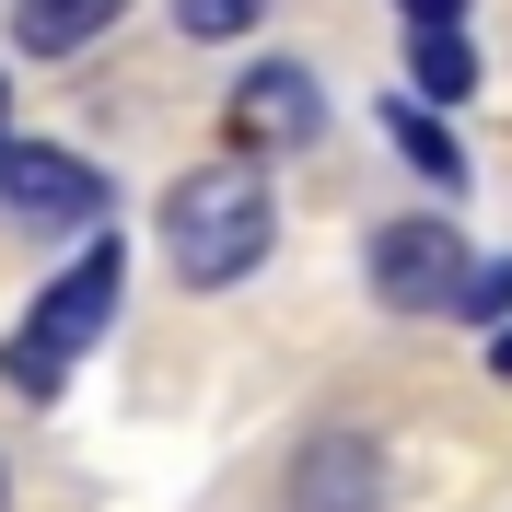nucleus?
Instances as JSON below:
<instances>
[{
    "label": "nucleus",
    "mask_w": 512,
    "mask_h": 512,
    "mask_svg": "<svg viewBox=\"0 0 512 512\" xmlns=\"http://www.w3.org/2000/svg\"><path fill=\"white\" fill-rule=\"evenodd\" d=\"M117 12L128 0H12V47H24V59H82Z\"/></svg>",
    "instance_id": "obj_7"
},
{
    "label": "nucleus",
    "mask_w": 512,
    "mask_h": 512,
    "mask_svg": "<svg viewBox=\"0 0 512 512\" xmlns=\"http://www.w3.org/2000/svg\"><path fill=\"white\" fill-rule=\"evenodd\" d=\"M384 128H396V152L419 163V175H431V187H454V140L431 117H419V105H384Z\"/></svg>",
    "instance_id": "obj_10"
},
{
    "label": "nucleus",
    "mask_w": 512,
    "mask_h": 512,
    "mask_svg": "<svg viewBox=\"0 0 512 512\" xmlns=\"http://www.w3.org/2000/svg\"><path fill=\"white\" fill-rule=\"evenodd\" d=\"M256 12H268V0H175V24H187L198 47H222V35H256Z\"/></svg>",
    "instance_id": "obj_11"
},
{
    "label": "nucleus",
    "mask_w": 512,
    "mask_h": 512,
    "mask_svg": "<svg viewBox=\"0 0 512 512\" xmlns=\"http://www.w3.org/2000/svg\"><path fill=\"white\" fill-rule=\"evenodd\" d=\"M408 24H466V0H396Z\"/></svg>",
    "instance_id": "obj_12"
},
{
    "label": "nucleus",
    "mask_w": 512,
    "mask_h": 512,
    "mask_svg": "<svg viewBox=\"0 0 512 512\" xmlns=\"http://www.w3.org/2000/svg\"><path fill=\"white\" fill-rule=\"evenodd\" d=\"M117 291H128V256H117V233H94V245L70 256L59 280L35 291V315L12 326V350H0V384H24V396H59V384H70V361L94 350L105 326H117Z\"/></svg>",
    "instance_id": "obj_2"
},
{
    "label": "nucleus",
    "mask_w": 512,
    "mask_h": 512,
    "mask_svg": "<svg viewBox=\"0 0 512 512\" xmlns=\"http://www.w3.org/2000/svg\"><path fill=\"white\" fill-rule=\"evenodd\" d=\"M291 512H384V443L373 431H315L291 454Z\"/></svg>",
    "instance_id": "obj_6"
},
{
    "label": "nucleus",
    "mask_w": 512,
    "mask_h": 512,
    "mask_svg": "<svg viewBox=\"0 0 512 512\" xmlns=\"http://www.w3.org/2000/svg\"><path fill=\"white\" fill-rule=\"evenodd\" d=\"M0 140H12V82H0Z\"/></svg>",
    "instance_id": "obj_13"
},
{
    "label": "nucleus",
    "mask_w": 512,
    "mask_h": 512,
    "mask_svg": "<svg viewBox=\"0 0 512 512\" xmlns=\"http://www.w3.org/2000/svg\"><path fill=\"white\" fill-rule=\"evenodd\" d=\"M0 198H12L24 222H47V233L105 222V175L82 152H47V140H0Z\"/></svg>",
    "instance_id": "obj_4"
},
{
    "label": "nucleus",
    "mask_w": 512,
    "mask_h": 512,
    "mask_svg": "<svg viewBox=\"0 0 512 512\" xmlns=\"http://www.w3.org/2000/svg\"><path fill=\"white\" fill-rule=\"evenodd\" d=\"M489 361H501V373H512V326H501V350H489Z\"/></svg>",
    "instance_id": "obj_14"
},
{
    "label": "nucleus",
    "mask_w": 512,
    "mask_h": 512,
    "mask_svg": "<svg viewBox=\"0 0 512 512\" xmlns=\"http://www.w3.org/2000/svg\"><path fill=\"white\" fill-rule=\"evenodd\" d=\"M408 59H419V94H431V105H466V94H478V47H466V24H408Z\"/></svg>",
    "instance_id": "obj_8"
},
{
    "label": "nucleus",
    "mask_w": 512,
    "mask_h": 512,
    "mask_svg": "<svg viewBox=\"0 0 512 512\" xmlns=\"http://www.w3.org/2000/svg\"><path fill=\"white\" fill-rule=\"evenodd\" d=\"M361 268H373V291L396 303V315H443L454 280H466V233H454L443 210H419V222H384Z\"/></svg>",
    "instance_id": "obj_3"
},
{
    "label": "nucleus",
    "mask_w": 512,
    "mask_h": 512,
    "mask_svg": "<svg viewBox=\"0 0 512 512\" xmlns=\"http://www.w3.org/2000/svg\"><path fill=\"white\" fill-rule=\"evenodd\" d=\"M443 315H466V326H512V256H489V268L466 256V280H454Z\"/></svg>",
    "instance_id": "obj_9"
},
{
    "label": "nucleus",
    "mask_w": 512,
    "mask_h": 512,
    "mask_svg": "<svg viewBox=\"0 0 512 512\" xmlns=\"http://www.w3.org/2000/svg\"><path fill=\"white\" fill-rule=\"evenodd\" d=\"M268 233H280V210H268V187L245 163H198V175L163 187V256H175L187 291H233L268 256Z\"/></svg>",
    "instance_id": "obj_1"
},
{
    "label": "nucleus",
    "mask_w": 512,
    "mask_h": 512,
    "mask_svg": "<svg viewBox=\"0 0 512 512\" xmlns=\"http://www.w3.org/2000/svg\"><path fill=\"white\" fill-rule=\"evenodd\" d=\"M315 128H326V94H315L303 59H268V70L233 82V140H245V152H303Z\"/></svg>",
    "instance_id": "obj_5"
}]
</instances>
